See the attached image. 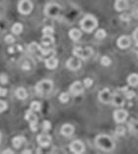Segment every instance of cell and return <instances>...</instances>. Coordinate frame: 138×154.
<instances>
[{
    "label": "cell",
    "mask_w": 138,
    "mask_h": 154,
    "mask_svg": "<svg viewBox=\"0 0 138 154\" xmlns=\"http://www.w3.org/2000/svg\"><path fill=\"white\" fill-rule=\"evenodd\" d=\"M115 10L118 12H124L126 11L129 7V3H127V0H116L115 1Z\"/></svg>",
    "instance_id": "18"
},
{
    "label": "cell",
    "mask_w": 138,
    "mask_h": 154,
    "mask_svg": "<svg viewBox=\"0 0 138 154\" xmlns=\"http://www.w3.org/2000/svg\"><path fill=\"white\" fill-rule=\"evenodd\" d=\"M127 84L130 87H137L138 86V74L137 73H132L127 76Z\"/></svg>",
    "instance_id": "21"
},
{
    "label": "cell",
    "mask_w": 138,
    "mask_h": 154,
    "mask_svg": "<svg viewBox=\"0 0 138 154\" xmlns=\"http://www.w3.org/2000/svg\"><path fill=\"white\" fill-rule=\"evenodd\" d=\"M36 112L29 109L25 113V120L29 121L30 128L33 132H36L38 130V118L36 116Z\"/></svg>",
    "instance_id": "6"
},
{
    "label": "cell",
    "mask_w": 138,
    "mask_h": 154,
    "mask_svg": "<svg viewBox=\"0 0 138 154\" xmlns=\"http://www.w3.org/2000/svg\"><path fill=\"white\" fill-rule=\"evenodd\" d=\"M54 29L51 26H46L43 29V34L44 35H53Z\"/></svg>",
    "instance_id": "32"
},
{
    "label": "cell",
    "mask_w": 138,
    "mask_h": 154,
    "mask_svg": "<svg viewBox=\"0 0 138 154\" xmlns=\"http://www.w3.org/2000/svg\"><path fill=\"white\" fill-rule=\"evenodd\" d=\"M82 33L79 29H77V28H72V29L70 30L69 32V37H70L72 41H78L79 38H81Z\"/></svg>",
    "instance_id": "20"
},
{
    "label": "cell",
    "mask_w": 138,
    "mask_h": 154,
    "mask_svg": "<svg viewBox=\"0 0 138 154\" xmlns=\"http://www.w3.org/2000/svg\"><path fill=\"white\" fill-rule=\"evenodd\" d=\"M0 142H1V134H0Z\"/></svg>",
    "instance_id": "45"
},
{
    "label": "cell",
    "mask_w": 138,
    "mask_h": 154,
    "mask_svg": "<svg viewBox=\"0 0 138 154\" xmlns=\"http://www.w3.org/2000/svg\"><path fill=\"white\" fill-rule=\"evenodd\" d=\"M44 65L47 68L49 69H54L57 68L58 66V59L56 57H54L53 55H51L50 57H48L47 59H46L44 61Z\"/></svg>",
    "instance_id": "16"
},
{
    "label": "cell",
    "mask_w": 138,
    "mask_h": 154,
    "mask_svg": "<svg viewBox=\"0 0 138 154\" xmlns=\"http://www.w3.org/2000/svg\"><path fill=\"white\" fill-rule=\"evenodd\" d=\"M23 27L20 23H15L12 27V32L15 35H19L20 33L22 32Z\"/></svg>",
    "instance_id": "24"
},
{
    "label": "cell",
    "mask_w": 138,
    "mask_h": 154,
    "mask_svg": "<svg viewBox=\"0 0 138 154\" xmlns=\"http://www.w3.org/2000/svg\"><path fill=\"white\" fill-rule=\"evenodd\" d=\"M95 37H96V38H98V40H103V38L106 37L105 30H103V29H98V30L96 31Z\"/></svg>",
    "instance_id": "26"
},
{
    "label": "cell",
    "mask_w": 138,
    "mask_h": 154,
    "mask_svg": "<svg viewBox=\"0 0 138 154\" xmlns=\"http://www.w3.org/2000/svg\"><path fill=\"white\" fill-rule=\"evenodd\" d=\"M2 153H4V154H6V153H11V154H14V151L13 150H10V149H7V150H4Z\"/></svg>",
    "instance_id": "42"
},
{
    "label": "cell",
    "mask_w": 138,
    "mask_h": 154,
    "mask_svg": "<svg viewBox=\"0 0 138 154\" xmlns=\"http://www.w3.org/2000/svg\"><path fill=\"white\" fill-rule=\"evenodd\" d=\"M133 16H134V17H136V19H138V7L133 11Z\"/></svg>",
    "instance_id": "41"
},
{
    "label": "cell",
    "mask_w": 138,
    "mask_h": 154,
    "mask_svg": "<svg viewBox=\"0 0 138 154\" xmlns=\"http://www.w3.org/2000/svg\"><path fill=\"white\" fill-rule=\"evenodd\" d=\"M16 96L18 97L19 99H25L27 97V93L26 90L24 88H19L16 91Z\"/></svg>",
    "instance_id": "23"
},
{
    "label": "cell",
    "mask_w": 138,
    "mask_h": 154,
    "mask_svg": "<svg viewBox=\"0 0 138 154\" xmlns=\"http://www.w3.org/2000/svg\"><path fill=\"white\" fill-rule=\"evenodd\" d=\"M66 66L70 69L72 71H78L79 68H81V61L80 59L77 58V57H72V58H69L68 61L66 63Z\"/></svg>",
    "instance_id": "9"
},
{
    "label": "cell",
    "mask_w": 138,
    "mask_h": 154,
    "mask_svg": "<svg viewBox=\"0 0 138 154\" xmlns=\"http://www.w3.org/2000/svg\"><path fill=\"white\" fill-rule=\"evenodd\" d=\"M70 149H71L72 152L80 154V153H83L85 151V145L81 141L75 140V141H72L70 143Z\"/></svg>",
    "instance_id": "12"
},
{
    "label": "cell",
    "mask_w": 138,
    "mask_h": 154,
    "mask_svg": "<svg viewBox=\"0 0 138 154\" xmlns=\"http://www.w3.org/2000/svg\"><path fill=\"white\" fill-rule=\"evenodd\" d=\"M95 145L98 148L105 152L113 151L116 148V143L114 140L110 137V136L105 134H101L97 136L95 139Z\"/></svg>",
    "instance_id": "1"
},
{
    "label": "cell",
    "mask_w": 138,
    "mask_h": 154,
    "mask_svg": "<svg viewBox=\"0 0 138 154\" xmlns=\"http://www.w3.org/2000/svg\"><path fill=\"white\" fill-rule=\"evenodd\" d=\"M129 128L132 133H138V121L132 120L129 123Z\"/></svg>",
    "instance_id": "25"
},
{
    "label": "cell",
    "mask_w": 138,
    "mask_h": 154,
    "mask_svg": "<svg viewBox=\"0 0 138 154\" xmlns=\"http://www.w3.org/2000/svg\"><path fill=\"white\" fill-rule=\"evenodd\" d=\"M72 53L75 57L79 58L80 60H87L88 58H90L93 55V49L91 47H74L72 49Z\"/></svg>",
    "instance_id": "5"
},
{
    "label": "cell",
    "mask_w": 138,
    "mask_h": 154,
    "mask_svg": "<svg viewBox=\"0 0 138 154\" xmlns=\"http://www.w3.org/2000/svg\"><path fill=\"white\" fill-rule=\"evenodd\" d=\"M83 84L85 86V88H90L93 85V80L90 78V77H88V78H85L83 80Z\"/></svg>",
    "instance_id": "34"
},
{
    "label": "cell",
    "mask_w": 138,
    "mask_h": 154,
    "mask_svg": "<svg viewBox=\"0 0 138 154\" xmlns=\"http://www.w3.org/2000/svg\"><path fill=\"white\" fill-rule=\"evenodd\" d=\"M127 117H129V113L125 109H117L113 113V118L114 120L118 123H123L127 120Z\"/></svg>",
    "instance_id": "10"
},
{
    "label": "cell",
    "mask_w": 138,
    "mask_h": 154,
    "mask_svg": "<svg viewBox=\"0 0 138 154\" xmlns=\"http://www.w3.org/2000/svg\"><path fill=\"white\" fill-rule=\"evenodd\" d=\"M115 134L117 136H124L126 134V128L124 126H118L116 129H115Z\"/></svg>",
    "instance_id": "30"
},
{
    "label": "cell",
    "mask_w": 138,
    "mask_h": 154,
    "mask_svg": "<svg viewBox=\"0 0 138 154\" xmlns=\"http://www.w3.org/2000/svg\"><path fill=\"white\" fill-rule=\"evenodd\" d=\"M30 109L34 112H39L41 110V103L38 102V101H33L30 104Z\"/></svg>",
    "instance_id": "28"
},
{
    "label": "cell",
    "mask_w": 138,
    "mask_h": 154,
    "mask_svg": "<svg viewBox=\"0 0 138 154\" xmlns=\"http://www.w3.org/2000/svg\"><path fill=\"white\" fill-rule=\"evenodd\" d=\"M136 55H137V58H138V50H137V52H136Z\"/></svg>",
    "instance_id": "44"
},
{
    "label": "cell",
    "mask_w": 138,
    "mask_h": 154,
    "mask_svg": "<svg viewBox=\"0 0 138 154\" xmlns=\"http://www.w3.org/2000/svg\"><path fill=\"white\" fill-rule=\"evenodd\" d=\"M80 27L84 32L91 33L98 27V19L92 15L85 16L80 21Z\"/></svg>",
    "instance_id": "2"
},
{
    "label": "cell",
    "mask_w": 138,
    "mask_h": 154,
    "mask_svg": "<svg viewBox=\"0 0 138 154\" xmlns=\"http://www.w3.org/2000/svg\"><path fill=\"white\" fill-rule=\"evenodd\" d=\"M61 134L65 136V137H70V136H72V134H74V127L72 126V124H64L63 126L61 127Z\"/></svg>",
    "instance_id": "17"
},
{
    "label": "cell",
    "mask_w": 138,
    "mask_h": 154,
    "mask_svg": "<svg viewBox=\"0 0 138 154\" xmlns=\"http://www.w3.org/2000/svg\"><path fill=\"white\" fill-rule=\"evenodd\" d=\"M51 141H52L51 136L46 134V133L40 134L37 137V142L41 146H42V148H46V146H48L51 143Z\"/></svg>",
    "instance_id": "13"
},
{
    "label": "cell",
    "mask_w": 138,
    "mask_h": 154,
    "mask_svg": "<svg viewBox=\"0 0 138 154\" xmlns=\"http://www.w3.org/2000/svg\"><path fill=\"white\" fill-rule=\"evenodd\" d=\"M111 103L114 105L115 107H123L124 105H125V97L123 96V94L118 93H113Z\"/></svg>",
    "instance_id": "15"
},
{
    "label": "cell",
    "mask_w": 138,
    "mask_h": 154,
    "mask_svg": "<svg viewBox=\"0 0 138 154\" xmlns=\"http://www.w3.org/2000/svg\"><path fill=\"white\" fill-rule=\"evenodd\" d=\"M8 82V77L6 74H0V83L5 84Z\"/></svg>",
    "instance_id": "38"
},
{
    "label": "cell",
    "mask_w": 138,
    "mask_h": 154,
    "mask_svg": "<svg viewBox=\"0 0 138 154\" xmlns=\"http://www.w3.org/2000/svg\"><path fill=\"white\" fill-rule=\"evenodd\" d=\"M111 59H110L108 56H102V59H101V64L102 66H108L111 65Z\"/></svg>",
    "instance_id": "27"
},
{
    "label": "cell",
    "mask_w": 138,
    "mask_h": 154,
    "mask_svg": "<svg viewBox=\"0 0 138 154\" xmlns=\"http://www.w3.org/2000/svg\"><path fill=\"white\" fill-rule=\"evenodd\" d=\"M7 109V103L4 102L3 100H0V113L4 112Z\"/></svg>",
    "instance_id": "36"
},
{
    "label": "cell",
    "mask_w": 138,
    "mask_h": 154,
    "mask_svg": "<svg viewBox=\"0 0 138 154\" xmlns=\"http://www.w3.org/2000/svg\"><path fill=\"white\" fill-rule=\"evenodd\" d=\"M125 96L126 98H129V99H132L133 97H135V93L133 91H130V90H126L125 89Z\"/></svg>",
    "instance_id": "31"
},
{
    "label": "cell",
    "mask_w": 138,
    "mask_h": 154,
    "mask_svg": "<svg viewBox=\"0 0 138 154\" xmlns=\"http://www.w3.org/2000/svg\"><path fill=\"white\" fill-rule=\"evenodd\" d=\"M24 143H25V138L22 136H16L12 140V143L15 146V148H19L20 146H22Z\"/></svg>",
    "instance_id": "22"
},
{
    "label": "cell",
    "mask_w": 138,
    "mask_h": 154,
    "mask_svg": "<svg viewBox=\"0 0 138 154\" xmlns=\"http://www.w3.org/2000/svg\"><path fill=\"white\" fill-rule=\"evenodd\" d=\"M22 153H31V150H24V151H22Z\"/></svg>",
    "instance_id": "43"
},
{
    "label": "cell",
    "mask_w": 138,
    "mask_h": 154,
    "mask_svg": "<svg viewBox=\"0 0 138 154\" xmlns=\"http://www.w3.org/2000/svg\"><path fill=\"white\" fill-rule=\"evenodd\" d=\"M19 12L22 15H28L33 10V4L30 0H20L18 5Z\"/></svg>",
    "instance_id": "7"
},
{
    "label": "cell",
    "mask_w": 138,
    "mask_h": 154,
    "mask_svg": "<svg viewBox=\"0 0 138 154\" xmlns=\"http://www.w3.org/2000/svg\"><path fill=\"white\" fill-rule=\"evenodd\" d=\"M42 127L44 129V132H48V130L51 128V123L48 120H44L43 122V125H42Z\"/></svg>",
    "instance_id": "33"
},
{
    "label": "cell",
    "mask_w": 138,
    "mask_h": 154,
    "mask_svg": "<svg viewBox=\"0 0 138 154\" xmlns=\"http://www.w3.org/2000/svg\"><path fill=\"white\" fill-rule=\"evenodd\" d=\"M132 38H133L134 41H135L136 45H138V27L134 30V32L132 34Z\"/></svg>",
    "instance_id": "37"
},
{
    "label": "cell",
    "mask_w": 138,
    "mask_h": 154,
    "mask_svg": "<svg viewBox=\"0 0 138 154\" xmlns=\"http://www.w3.org/2000/svg\"><path fill=\"white\" fill-rule=\"evenodd\" d=\"M120 19H123V20H129V16L127 15V14H124V15L120 16Z\"/></svg>",
    "instance_id": "40"
},
{
    "label": "cell",
    "mask_w": 138,
    "mask_h": 154,
    "mask_svg": "<svg viewBox=\"0 0 138 154\" xmlns=\"http://www.w3.org/2000/svg\"><path fill=\"white\" fill-rule=\"evenodd\" d=\"M84 88H85V86L83 83L80 81H75L70 86V93L74 96H80L81 93H83Z\"/></svg>",
    "instance_id": "8"
},
{
    "label": "cell",
    "mask_w": 138,
    "mask_h": 154,
    "mask_svg": "<svg viewBox=\"0 0 138 154\" xmlns=\"http://www.w3.org/2000/svg\"><path fill=\"white\" fill-rule=\"evenodd\" d=\"M62 7L57 3H48L44 7V14L47 17L50 19H57L61 16Z\"/></svg>",
    "instance_id": "4"
},
{
    "label": "cell",
    "mask_w": 138,
    "mask_h": 154,
    "mask_svg": "<svg viewBox=\"0 0 138 154\" xmlns=\"http://www.w3.org/2000/svg\"><path fill=\"white\" fill-rule=\"evenodd\" d=\"M5 41L7 43L11 44L15 41V38L13 37V35H7V36L5 37Z\"/></svg>",
    "instance_id": "35"
},
{
    "label": "cell",
    "mask_w": 138,
    "mask_h": 154,
    "mask_svg": "<svg viewBox=\"0 0 138 154\" xmlns=\"http://www.w3.org/2000/svg\"><path fill=\"white\" fill-rule=\"evenodd\" d=\"M112 96L113 94L111 93L109 89H103L102 90L101 92L99 93V100L101 101L102 103H104V104H108V103H111L112 101Z\"/></svg>",
    "instance_id": "11"
},
{
    "label": "cell",
    "mask_w": 138,
    "mask_h": 154,
    "mask_svg": "<svg viewBox=\"0 0 138 154\" xmlns=\"http://www.w3.org/2000/svg\"><path fill=\"white\" fill-rule=\"evenodd\" d=\"M52 88H53V82L51 80L44 79L41 80L40 82H38L35 87V91L39 96H47L52 91Z\"/></svg>",
    "instance_id": "3"
},
{
    "label": "cell",
    "mask_w": 138,
    "mask_h": 154,
    "mask_svg": "<svg viewBox=\"0 0 138 154\" xmlns=\"http://www.w3.org/2000/svg\"><path fill=\"white\" fill-rule=\"evenodd\" d=\"M70 99V94L68 93H62L59 96V100L62 103H67Z\"/></svg>",
    "instance_id": "29"
},
{
    "label": "cell",
    "mask_w": 138,
    "mask_h": 154,
    "mask_svg": "<svg viewBox=\"0 0 138 154\" xmlns=\"http://www.w3.org/2000/svg\"><path fill=\"white\" fill-rule=\"evenodd\" d=\"M54 43V38L52 35H44L42 38V44L44 47H48Z\"/></svg>",
    "instance_id": "19"
},
{
    "label": "cell",
    "mask_w": 138,
    "mask_h": 154,
    "mask_svg": "<svg viewBox=\"0 0 138 154\" xmlns=\"http://www.w3.org/2000/svg\"><path fill=\"white\" fill-rule=\"evenodd\" d=\"M130 43H132V41H130V38L129 36H121L118 38L117 40V45L121 49H127L130 46Z\"/></svg>",
    "instance_id": "14"
},
{
    "label": "cell",
    "mask_w": 138,
    "mask_h": 154,
    "mask_svg": "<svg viewBox=\"0 0 138 154\" xmlns=\"http://www.w3.org/2000/svg\"><path fill=\"white\" fill-rule=\"evenodd\" d=\"M7 94V90L4 88H0V96H4Z\"/></svg>",
    "instance_id": "39"
}]
</instances>
